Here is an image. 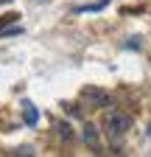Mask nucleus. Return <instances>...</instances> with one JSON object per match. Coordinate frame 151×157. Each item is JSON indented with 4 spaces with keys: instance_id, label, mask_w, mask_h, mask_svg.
Masks as SVG:
<instances>
[{
    "instance_id": "f257e3e1",
    "label": "nucleus",
    "mask_w": 151,
    "mask_h": 157,
    "mask_svg": "<svg viewBox=\"0 0 151 157\" xmlns=\"http://www.w3.org/2000/svg\"><path fill=\"white\" fill-rule=\"evenodd\" d=\"M129 126H131V118L123 112V109H106L104 112V132L106 135H112V137H120V135H126L129 132Z\"/></svg>"
},
{
    "instance_id": "f03ea898",
    "label": "nucleus",
    "mask_w": 151,
    "mask_h": 157,
    "mask_svg": "<svg viewBox=\"0 0 151 157\" xmlns=\"http://www.w3.org/2000/svg\"><path fill=\"white\" fill-rule=\"evenodd\" d=\"M84 143H87L90 149H98V132H95V126H92V124L84 126Z\"/></svg>"
},
{
    "instance_id": "7ed1b4c3",
    "label": "nucleus",
    "mask_w": 151,
    "mask_h": 157,
    "mask_svg": "<svg viewBox=\"0 0 151 157\" xmlns=\"http://www.w3.org/2000/svg\"><path fill=\"white\" fill-rule=\"evenodd\" d=\"M23 118H25V124H36V121H39V112H36V107L31 101L23 104Z\"/></svg>"
},
{
    "instance_id": "20e7f679",
    "label": "nucleus",
    "mask_w": 151,
    "mask_h": 157,
    "mask_svg": "<svg viewBox=\"0 0 151 157\" xmlns=\"http://www.w3.org/2000/svg\"><path fill=\"white\" fill-rule=\"evenodd\" d=\"M84 98H90V101H98V104H106V93L92 90V87H87V90H84Z\"/></svg>"
},
{
    "instance_id": "39448f33",
    "label": "nucleus",
    "mask_w": 151,
    "mask_h": 157,
    "mask_svg": "<svg viewBox=\"0 0 151 157\" xmlns=\"http://www.w3.org/2000/svg\"><path fill=\"white\" fill-rule=\"evenodd\" d=\"M31 154H34L31 146H20V149H14V157H31Z\"/></svg>"
}]
</instances>
